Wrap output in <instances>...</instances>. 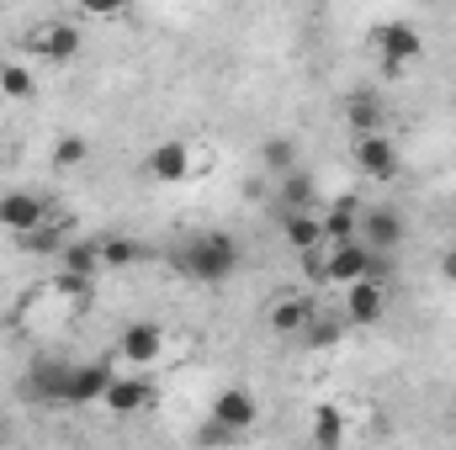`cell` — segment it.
<instances>
[{"label": "cell", "instance_id": "cell-1", "mask_svg": "<svg viewBox=\"0 0 456 450\" xmlns=\"http://www.w3.org/2000/svg\"><path fill=\"white\" fill-rule=\"evenodd\" d=\"M175 270L202 281V286H218L239 270V238L233 233H197L175 249Z\"/></svg>", "mask_w": 456, "mask_h": 450}, {"label": "cell", "instance_id": "cell-2", "mask_svg": "<svg viewBox=\"0 0 456 450\" xmlns=\"http://www.w3.org/2000/svg\"><path fill=\"white\" fill-rule=\"evenodd\" d=\"M255 419H260V403H255V398H249L244 387H224V392L213 398V408H208L202 440H208V446H228L233 435L255 430Z\"/></svg>", "mask_w": 456, "mask_h": 450}, {"label": "cell", "instance_id": "cell-3", "mask_svg": "<svg viewBox=\"0 0 456 450\" xmlns=\"http://www.w3.org/2000/svg\"><path fill=\"white\" fill-rule=\"evenodd\" d=\"M80 27L69 21V16H43V21H32L27 32H21V53H32V59H43V64H69L75 53H80Z\"/></svg>", "mask_w": 456, "mask_h": 450}, {"label": "cell", "instance_id": "cell-4", "mask_svg": "<svg viewBox=\"0 0 456 450\" xmlns=\"http://www.w3.org/2000/svg\"><path fill=\"white\" fill-rule=\"evenodd\" d=\"M361 244H366L377 260H393V254L409 244V218H403L393 202H371V207H361Z\"/></svg>", "mask_w": 456, "mask_h": 450}, {"label": "cell", "instance_id": "cell-5", "mask_svg": "<svg viewBox=\"0 0 456 450\" xmlns=\"http://www.w3.org/2000/svg\"><path fill=\"white\" fill-rule=\"evenodd\" d=\"M382 265H387V260H377V254L355 238V244H335V249H324V276H319V281H330V286L350 292V286H361V281H377Z\"/></svg>", "mask_w": 456, "mask_h": 450}, {"label": "cell", "instance_id": "cell-6", "mask_svg": "<svg viewBox=\"0 0 456 450\" xmlns=\"http://www.w3.org/2000/svg\"><path fill=\"white\" fill-rule=\"evenodd\" d=\"M350 159H355V170H361L366 181H377V186H387V181L403 175V149H398V138H387V133L350 138Z\"/></svg>", "mask_w": 456, "mask_h": 450}, {"label": "cell", "instance_id": "cell-7", "mask_svg": "<svg viewBox=\"0 0 456 450\" xmlns=\"http://www.w3.org/2000/svg\"><path fill=\"white\" fill-rule=\"evenodd\" d=\"M371 48L382 59V75H398L403 64H414L425 53V37L414 21H382V27H371Z\"/></svg>", "mask_w": 456, "mask_h": 450}, {"label": "cell", "instance_id": "cell-8", "mask_svg": "<svg viewBox=\"0 0 456 450\" xmlns=\"http://www.w3.org/2000/svg\"><path fill=\"white\" fill-rule=\"evenodd\" d=\"M197 149H191V138H159L149 154H143V175L154 181V186H181V181H191L197 170Z\"/></svg>", "mask_w": 456, "mask_h": 450}, {"label": "cell", "instance_id": "cell-9", "mask_svg": "<svg viewBox=\"0 0 456 450\" xmlns=\"http://www.w3.org/2000/svg\"><path fill=\"white\" fill-rule=\"evenodd\" d=\"M69 376H75V360H64V355H37L32 366H27V376H21V392L32 398V403H69Z\"/></svg>", "mask_w": 456, "mask_h": 450}, {"label": "cell", "instance_id": "cell-10", "mask_svg": "<svg viewBox=\"0 0 456 450\" xmlns=\"http://www.w3.org/2000/svg\"><path fill=\"white\" fill-rule=\"evenodd\" d=\"M48 197H37V191H27V186H16V191H0V228L11 233V238H27V233H37V228L48 223Z\"/></svg>", "mask_w": 456, "mask_h": 450}, {"label": "cell", "instance_id": "cell-11", "mask_svg": "<svg viewBox=\"0 0 456 450\" xmlns=\"http://www.w3.org/2000/svg\"><path fill=\"white\" fill-rule=\"evenodd\" d=\"M102 408H107L112 419L149 414V408H154V382H149V371H117L112 387H107V398H102Z\"/></svg>", "mask_w": 456, "mask_h": 450}, {"label": "cell", "instance_id": "cell-12", "mask_svg": "<svg viewBox=\"0 0 456 450\" xmlns=\"http://www.w3.org/2000/svg\"><path fill=\"white\" fill-rule=\"evenodd\" d=\"M117 355H122L133 371H149V366L165 355V329H159V324H149V318L127 324V329L117 334Z\"/></svg>", "mask_w": 456, "mask_h": 450}, {"label": "cell", "instance_id": "cell-13", "mask_svg": "<svg viewBox=\"0 0 456 450\" xmlns=\"http://www.w3.org/2000/svg\"><path fill=\"white\" fill-rule=\"evenodd\" d=\"M319 308H324L319 297H308V292H287V297H276V302H271V313H265V324H271V334H281V339H297L303 329H308V318H314Z\"/></svg>", "mask_w": 456, "mask_h": 450}, {"label": "cell", "instance_id": "cell-14", "mask_svg": "<svg viewBox=\"0 0 456 450\" xmlns=\"http://www.w3.org/2000/svg\"><path fill=\"white\" fill-rule=\"evenodd\" d=\"M382 313H387V286L382 281H361V286L345 292L340 318L350 329H371V324H382Z\"/></svg>", "mask_w": 456, "mask_h": 450}, {"label": "cell", "instance_id": "cell-15", "mask_svg": "<svg viewBox=\"0 0 456 450\" xmlns=\"http://www.w3.org/2000/svg\"><path fill=\"white\" fill-rule=\"evenodd\" d=\"M112 366L107 360H80L75 376H69V408H102L107 387H112Z\"/></svg>", "mask_w": 456, "mask_h": 450}, {"label": "cell", "instance_id": "cell-16", "mask_svg": "<svg viewBox=\"0 0 456 450\" xmlns=\"http://www.w3.org/2000/svg\"><path fill=\"white\" fill-rule=\"evenodd\" d=\"M319 223H324V249L335 244H355L361 238V202L355 197H335L319 207Z\"/></svg>", "mask_w": 456, "mask_h": 450}, {"label": "cell", "instance_id": "cell-17", "mask_svg": "<svg viewBox=\"0 0 456 450\" xmlns=\"http://www.w3.org/2000/svg\"><path fill=\"white\" fill-rule=\"evenodd\" d=\"M345 122H350V138H371V133H387V107L377 91H350L345 96Z\"/></svg>", "mask_w": 456, "mask_h": 450}, {"label": "cell", "instance_id": "cell-18", "mask_svg": "<svg viewBox=\"0 0 456 450\" xmlns=\"http://www.w3.org/2000/svg\"><path fill=\"white\" fill-rule=\"evenodd\" d=\"M276 202H281V218L287 213H319L324 202H319V181H314V170H292V175H281V191H276Z\"/></svg>", "mask_w": 456, "mask_h": 450}, {"label": "cell", "instance_id": "cell-19", "mask_svg": "<svg viewBox=\"0 0 456 450\" xmlns=\"http://www.w3.org/2000/svg\"><path fill=\"white\" fill-rule=\"evenodd\" d=\"M281 238L308 260V254H324V223H319V213H287L281 218Z\"/></svg>", "mask_w": 456, "mask_h": 450}, {"label": "cell", "instance_id": "cell-20", "mask_svg": "<svg viewBox=\"0 0 456 450\" xmlns=\"http://www.w3.org/2000/svg\"><path fill=\"white\" fill-rule=\"evenodd\" d=\"M59 270L64 276H80V281H96L102 276V244L96 238H69L59 249Z\"/></svg>", "mask_w": 456, "mask_h": 450}, {"label": "cell", "instance_id": "cell-21", "mask_svg": "<svg viewBox=\"0 0 456 450\" xmlns=\"http://www.w3.org/2000/svg\"><path fill=\"white\" fill-rule=\"evenodd\" d=\"M308 446L314 450H340L345 446V414L335 403H319L308 419Z\"/></svg>", "mask_w": 456, "mask_h": 450}, {"label": "cell", "instance_id": "cell-22", "mask_svg": "<svg viewBox=\"0 0 456 450\" xmlns=\"http://www.w3.org/2000/svg\"><path fill=\"white\" fill-rule=\"evenodd\" d=\"M345 329H350V324H345L340 313H330V308H319V313L308 318V329L297 334V344H308V350H335V344L345 339Z\"/></svg>", "mask_w": 456, "mask_h": 450}, {"label": "cell", "instance_id": "cell-23", "mask_svg": "<svg viewBox=\"0 0 456 450\" xmlns=\"http://www.w3.org/2000/svg\"><path fill=\"white\" fill-rule=\"evenodd\" d=\"M102 244V270H133L149 249L138 244V238H127V233H107V238H96Z\"/></svg>", "mask_w": 456, "mask_h": 450}, {"label": "cell", "instance_id": "cell-24", "mask_svg": "<svg viewBox=\"0 0 456 450\" xmlns=\"http://www.w3.org/2000/svg\"><path fill=\"white\" fill-rule=\"evenodd\" d=\"M0 96L5 101H32L37 96V80L27 64H0Z\"/></svg>", "mask_w": 456, "mask_h": 450}, {"label": "cell", "instance_id": "cell-25", "mask_svg": "<svg viewBox=\"0 0 456 450\" xmlns=\"http://www.w3.org/2000/svg\"><path fill=\"white\" fill-rule=\"evenodd\" d=\"M260 159H265V170L292 175V170H297V143H292V138H265V143H260Z\"/></svg>", "mask_w": 456, "mask_h": 450}, {"label": "cell", "instance_id": "cell-26", "mask_svg": "<svg viewBox=\"0 0 456 450\" xmlns=\"http://www.w3.org/2000/svg\"><path fill=\"white\" fill-rule=\"evenodd\" d=\"M91 159V143L80 138V133H64L59 143H53V170H80Z\"/></svg>", "mask_w": 456, "mask_h": 450}, {"label": "cell", "instance_id": "cell-27", "mask_svg": "<svg viewBox=\"0 0 456 450\" xmlns=\"http://www.w3.org/2000/svg\"><path fill=\"white\" fill-rule=\"evenodd\" d=\"M91 286H96V281H80V276H64V270L53 276V297H75V302H80V297H86Z\"/></svg>", "mask_w": 456, "mask_h": 450}, {"label": "cell", "instance_id": "cell-28", "mask_svg": "<svg viewBox=\"0 0 456 450\" xmlns=\"http://www.w3.org/2000/svg\"><path fill=\"white\" fill-rule=\"evenodd\" d=\"M441 276L456 286V249H446V254H441Z\"/></svg>", "mask_w": 456, "mask_h": 450}, {"label": "cell", "instance_id": "cell-29", "mask_svg": "<svg viewBox=\"0 0 456 450\" xmlns=\"http://www.w3.org/2000/svg\"><path fill=\"white\" fill-rule=\"evenodd\" d=\"M5 440H11V424H5V414H0V446H5Z\"/></svg>", "mask_w": 456, "mask_h": 450}, {"label": "cell", "instance_id": "cell-30", "mask_svg": "<svg viewBox=\"0 0 456 450\" xmlns=\"http://www.w3.org/2000/svg\"><path fill=\"white\" fill-rule=\"evenodd\" d=\"M297 450H314V446H297Z\"/></svg>", "mask_w": 456, "mask_h": 450}]
</instances>
